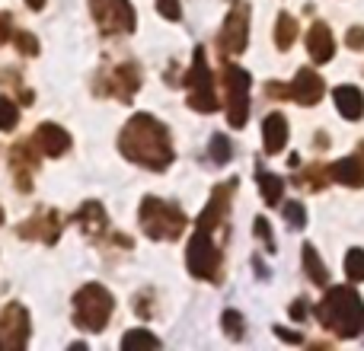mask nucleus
I'll use <instances>...</instances> for the list:
<instances>
[{"mask_svg":"<svg viewBox=\"0 0 364 351\" xmlns=\"http://www.w3.org/2000/svg\"><path fill=\"white\" fill-rule=\"evenodd\" d=\"M119 147L132 163L147 166V170H157V173H164L166 166L173 163V157H176V153H173L170 131L147 112H138L125 128H122Z\"/></svg>","mask_w":364,"mask_h":351,"instance_id":"f257e3e1","label":"nucleus"},{"mask_svg":"<svg viewBox=\"0 0 364 351\" xmlns=\"http://www.w3.org/2000/svg\"><path fill=\"white\" fill-rule=\"evenodd\" d=\"M316 320L339 339H355L364 329V301L352 288H329L316 303Z\"/></svg>","mask_w":364,"mask_h":351,"instance_id":"f03ea898","label":"nucleus"},{"mask_svg":"<svg viewBox=\"0 0 364 351\" xmlns=\"http://www.w3.org/2000/svg\"><path fill=\"white\" fill-rule=\"evenodd\" d=\"M141 230L151 239H179L186 230V214L170 201L147 195L141 201Z\"/></svg>","mask_w":364,"mask_h":351,"instance_id":"7ed1b4c3","label":"nucleus"},{"mask_svg":"<svg viewBox=\"0 0 364 351\" xmlns=\"http://www.w3.org/2000/svg\"><path fill=\"white\" fill-rule=\"evenodd\" d=\"M115 310V301L102 284H83L74 294V320L87 333H102Z\"/></svg>","mask_w":364,"mask_h":351,"instance_id":"20e7f679","label":"nucleus"},{"mask_svg":"<svg viewBox=\"0 0 364 351\" xmlns=\"http://www.w3.org/2000/svg\"><path fill=\"white\" fill-rule=\"evenodd\" d=\"M250 87H252L250 70L237 68V64H227L224 90H227V122H230V128L246 125V115H250Z\"/></svg>","mask_w":364,"mask_h":351,"instance_id":"39448f33","label":"nucleus"},{"mask_svg":"<svg viewBox=\"0 0 364 351\" xmlns=\"http://www.w3.org/2000/svg\"><path fill=\"white\" fill-rule=\"evenodd\" d=\"M186 265L195 278H205V281H220V249L211 239L208 230H195V237L188 239L186 249Z\"/></svg>","mask_w":364,"mask_h":351,"instance_id":"423d86ee","label":"nucleus"},{"mask_svg":"<svg viewBox=\"0 0 364 351\" xmlns=\"http://www.w3.org/2000/svg\"><path fill=\"white\" fill-rule=\"evenodd\" d=\"M186 83H188V106L195 112H214L218 109V96H214V80H211V70H208L205 48H195Z\"/></svg>","mask_w":364,"mask_h":351,"instance_id":"0eeeda50","label":"nucleus"},{"mask_svg":"<svg viewBox=\"0 0 364 351\" xmlns=\"http://www.w3.org/2000/svg\"><path fill=\"white\" fill-rule=\"evenodd\" d=\"M90 10H93L100 32H106V36L134 32V10L128 0H90Z\"/></svg>","mask_w":364,"mask_h":351,"instance_id":"6e6552de","label":"nucleus"},{"mask_svg":"<svg viewBox=\"0 0 364 351\" xmlns=\"http://www.w3.org/2000/svg\"><path fill=\"white\" fill-rule=\"evenodd\" d=\"M29 342V313L23 303H6L0 313V351H19Z\"/></svg>","mask_w":364,"mask_h":351,"instance_id":"1a4fd4ad","label":"nucleus"},{"mask_svg":"<svg viewBox=\"0 0 364 351\" xmlns=\"http://www.w3.org/2000/svg\"><path fill=\"white\" fill-rule=\"evenodd\" d=\"M246 42H250V10H246V4H237L227 13L218 45L224 55H243Z\"/></svg>","mask_w":364,"mask_h":351,"instance_id":"9d476101","label":"nucleus"},{"mask_svg":"<svg viewBox=\"0 0 364 351\" xmlns=\"http://www.w3.org/2000/svg\"><path fill=\"white\" fill-rule=\"evenodd\" d=\"M230 192H233V182H227V185H218L211 192V198H208V205H205V211L198 214V230H218L220 224H224V217H227V207H230Z\"/></svg>","mask_w":364,"mask_h":351,"instance_id":"9b49d317","label":"nucleus"},{"mask_svg":"<svg viewBox=\"0 0 364 351\" xmlns=\"http://www.w3.org/2000/svg\"><path fill=\"white\" fill-rule=\"evenodd\" d=\"M323 93H326V83H323V77L316 70L310 68L297 70L294 83H291V99H297L301 106H316L323 99Z\"/></svg>","mask_w":364,"mask_h":351,"instance_id":"f8f14e48","label":"nucleus"},{"mask_svg":"<svg viewBox=\"0 0 364 351\" xmlns=\"http://www.w3.org/2000/svg\"><path fill=\"white\" fill-rule=\"evenodd\" d=\"M36 147H38V153H45V157H64V153L70 151V134L64 131L61 125L45 122V125H38V131H36Z\"/></svg>","mask_w":364,"mask_h":351,"instance_id":"ddd939ff","label":"nucleus"},{"mask_svg":"<svg viewBox=\"0 0 364 351\" xmlns=\"http://www.w3.org/2000/svg\"><path fill=\"white\" fill-rule=\"evenodd\" d=\"M58 233H61V224H58V214L55 211H42V214H36L32 220H26V224L19 227V237L42 239V243H55Z\"/></svg>","mask_w":364,"mask_h":351,"instance_id":"4468645a","label":"nucleus"},{"mask_svg":"<svg viewBox=\"0 0 364 351\" xmlns=\"http://www.w3.org/2000/svg\"><path fill=\"white\" fill-rule=\"evenodd\" d=\"M307 55L314 58L316 64L333 61L336 38H333V32H329L326 23H314V26H310V32H307Z\"/></svg>","mask_w":364,"mask_h":351,"instance_id":"2eb2a0df","label":"nucleus"},{"mask_svg":"<svg viewBox=\"0 0 364 351\" xmlns=\"http://www.w3.org/2000/svg\"><path fill=\"white\" fill-rule=\"evenodd\" d=\"M262 141H265V153H282V147L288 144V119H284V115H278V112L265 115Z\"/></svg>","mask_w":364,"mask_h":351,"instance_id":"dca6fc26","label":"nucleus"},{"mask_svg":"<svg viewBox=\"0 0 364 351\" xmlns=\"http://www.w3.org/2000/svg\"><path fill=\"white\" fill-rule=\"evenodd\" d=\"M329 179H336L339 185H348V188H364V163L358 157L339 160V163L329 166Z\"/></svg>","mask_w":364,"mask_h":351,"instance_id":"f3484780","label":"nucleus"},{"mask_svg":"<svg viewBox=\"0 0 364 351\" xmlns=\"http://www.w3.org/2000/svg\"><path fill=\"white\" fill-rule=\"evenodd\" d=\"M336 109L342 112V119L358 122L364 115V96L358 87H339L336 90Z\"/></svg>","mask_w":364,"mask_h":351,"instance_id":"a211bd4d","label":"nucleus"},{"mask_svg":"<svg viewBox=\"0 0 364 351\" xmlns=\"http://www.w3.org/2000/svg\"><path fill=\"white\" fill-rule=\"evenodd\" d=\"M304 271H307V278L314 284H329L326 265H323V259L316 256V246H310V243H304Z\"/></svg>","mask_w":364,"mask_h":351,"instance_id":"6ab92c4d","label":"nucleus"},{"mask_svg":"<svg viewBox=\"0 0 364 351\" xmlns=\"http://www.w3.org/2000/svg\"><path fill=\"white\" fill-rule=\"evenodd\" d=\"M77 220L83 224V230H87V233H102V230H106V211H102L100 201H87V205H83V211L77 214Z\"/></svg>","mask_w":364,"mask_h":351,"instance_id":"aec40b11","label":"nucleus"},{"mask_svg":"<svg viewBox=\"0 0 364 351\" xmlns=\"http://www.w3.org/2000/svg\"><path fill=\"white\" fill-rule=\"evenodd\" d=\"M141 87V74L134 64H128V68H119V74H115V96L119 99H132V93Z\"/></svg>","mask_w":364,"mask_h":351,"instance_id":"412c9836","label":"nucleus"},{"mask_svg":"<svg viewBox=\"0 0 364 351\" xmlns=\"http://www.w3.org/2000/svg\"><path fill=\"white\" fill-rule=\"evenodd\" d=\"M297 38V19L291 13H278V23H275V45L282 51H288Z\"/></svg>","mask_w":364,"mask_h":351,"instance_id":"4be33fe9","label":"nucleus"},{"mask_svg":"<svg viewBox=\"0 0 364 351\" xmlns=\"http://www.w3.org/2000/svg\"><path fill=\"white\" fill-rule=\"evenodd\" d=\"M259 188H262L265 205H278V201H282V195H284V179H278V176L259 170Z\"/></svg>","mask_w":364,"mask_h":351,"instance_id":"5701e85b","label":"nucleus"},{"mask_svg":"<svg viewBox=\"0 0 364 351\" xmlns=\"http://www.w3.org/2000/svg\"><path fill=\"white\" fill-rule=\"evenodd\" d=\"M10 160H13V170H16L19 176H23V170L26 173H32L36 170V153H32V144H13V153H10Z\"/></svg>","mask_w":364,"mask_h":351,"instance_id":"b1692460","label":"nucleus"},{"mask_svg":"<svg viewBox=\"0 0 364 351\" xmlns=\"http://www.w3.org/2000/svg\"><path fill=\"white\" fill-rule=\"evenodd\" d=\"M122 348H160V339L147 329H132V333L122 335Z\"/></svg>","mask_w":364,"mask_h":351,"instance_id":"393cba45","label":"nucleus"},{"mask_svg":"<svg viewBox=\"0 0 364 351\" xmlns=\"http://www.w3.org/2000/svg\"><path fill=\"white\" fill-rule=\"evenodd\" d=\"M346 275L352 278V281H364V249H348Z\"/></svg>","mask_w":364,"mask_h":351,"instance_id":"a878e982","label":"nucleus"},{"mask_svg":"<svg viewBox=\"0 0 364 351\" xmlns=\"http://www.w3.org/2000/svg\"><path fill=\"white\" fill-rule=\"evenodd\" d=\"M16 122H19L16 106H13L10 99H4V96H0V131H13V128H16Z\"/></svg>","mask_w":364,"mask_h":351,"instance_id":"bb28decb","label":"nucleus"},{"mask_svg":"<svg viewBox=\"0 0 364 351\" xmlns=\"http://www.w3.org/2000/svg\"><path fill=\"white\" fill-rule=\"evenodd\" d=\"M284 220H288L294 230H301V227H307V211H304L301 201H288L284 205Z\"/></svg>","mask_w":364,"mask_h":351,"instance_id":"cd10ccee","label":"nucleus"},{"mask_svg":"<svg viewBox=\"0 0 364 351\" xmlns=\"http://www.w3.org/2000/svg\"><path fill=\"white\" fill-rule=\"evenodd\" d=\"M230 157H233L230 141H227L224 134H214V138H211V160H214V163H227Z\"/></svg>","mask_w":364,"mask_h":351,"instance_id":"c85d7f7f","label":"nucleus"},{"mask_svg":"<svg viewBox=\"0 0 364 351\" xmlns=\"http://www.w3.org/2000/svg\"><path fill=\"white\" fill-rule=\"evenodd\" d=\"M13 42H16V51L26 58H36L38 55V38L32 36V32H16L13 36Z\"/></svg>","mask_w":364,"mask_h":351,"instance_id":"c756f323","label":"nucleus"},{"mask_svg":"<svg viewBox=\"0 0 364 351\" xmlns=\"http://www.w3.org/2000/svg\"><path fill=\"white\" fill-rule=\"evenodd\" d=\"M220 323H224V333L230 335V339H243V316H240L237 310H227V313L220 316Z\"/></svg>","mask_w":364,"mask_h":351,"instance_id":"7c9ffc66","label":"nucleus"},{"mask_svg":"<svg viewBox=\"0 0 364 351\" xmlns=\"http://www.w3.org/2000/svg\"><path fill=\"white\" fill-rule=\"evenodd\" d=\"M326 173H329V170H323V166H310V170L301 176V182H304L307 188H323V185H326V179H329Z\"/></svg>","mask_w":364,"mask_h":351,"instance_id":"2f4dec72","label":"nucleus"},{"mask_svg":"<svg viewBox=\"0 0 364 351\" xmlns=\"http://www.w3.org/2000/svg\"><path fill=\"white\" fill-rule=\"evenodd\" d=\"M157 10H160V16L164 19H176L182 16V6H179V0H157Z\"/></svg>","mask_w":364,"mask_h":351,"instance_id":"473e14b6","label":"nucleus"},{"mask_svg":"<svg viewBox=\"0 0 364 351\" xmlns=\"http://www.w3.org/2000/svg\"><path fill=\"white\" fill-rule=\"evenodd\" d=\"M265 93L272 99H291V87H284V83H265Z\"/></svg>","mask_w":364,"mask_h":351,"instance_id":"72a5a7b5","label":"nucleus"},{"mask_svg":"<svg viewBox=\"0 0 364 351\" xmlns=\"http://www.w3.org/2000/svg\"><path fill=\"white\" fill-rule=\"evenodd\" d=\"M346 42H348V48H355V51H361V48H364V29H361V26H355V29H348Z\"/></svg>","mask_w":364,"mask_h":351,"instance_id":"f704fd0d","label":"nucleus"},{"mask_svg":"<svg viewBox=\"0 0 364 351\" xmlns=\"http://www.w3.org/2000/svg\"><path fill=\"white\" fill-rule=\"evenodd\" d=\"M256 233H259V239H265V246H269V249H275V243H272V230H269V220H265V217H256Z\"/></svg>","mask_w":364,"mask_h":351,"instance_id":"c9c22d12","label":"nucleus"},{"mask_svg":"<svg viewBox=\"0 0 364 351\" xmlns=\"http://www.w3.org/2000/svg\"><path fill=\"white\" fill-rule=\"evenodd\" d=\"M275 335H278V339H284V342H294V345H301V342H304L301 333H288V329H282V326L275 329Z\"/></svg>","mask_w":364,"mask_h":351,"instance_id":"e433bc0d","label":"nucleus"},{"mask_svg":"<svg viewBox=\"0 0 364 351\" xmlns=\"http://www.w3.org/2000/svg\"><path fill=\"white\" fill-rule=\"evenodd\" d=\"M10 29H13V19H10V16H0V45L6 42V36H10Z\"/></svg>","mask_w":364,"mask_h":351,"instance_id":"4c0bfd02","label":"nucleus"},{"mask_svg":"<svg viewBox=\"0 0 364 351\" xmlns=\"http://www.w3.org/2000/svg\"><path fill=\"white\" fill-rule=\"evenodd\" d=\"M291 316H294V320H304V316H307V303L297 301L294 307H291Z\"/></svg>","mask_w":364,"mask_h":351,"instance_id":"58836bf2","label":"nucleus"},{"mask_svg":"<svg viewBox=\"0 0 364 351\" xmlns=\"http://www.w3.org/2000/svg\"><path fill=\"white\" fill-rule=\"evenodd\" d=\"M26 4H29L32 10H42V6H45V0H26Z\"/></svg>","mask_w":364,"mask_h":351,"instance_id":"ea45409f","label":"nucleus"},{"mask_svg":"<svg viewBox=\"0 0 364 351\" xmlns=\"http://www.w3.org/2000/svg\"><path fill=\"white\" fill-rule=\"evenodd\" d=\"M0 220H4V207H0Z\"/></svg>","mask_w":364,"mask_h":351,"instance_id":"a19ab883","label":"nucleus"},{"mask_svg":"<svg viewBox=\"0 0 364 351\" xmlns=\"http://www.w3.org/2000/svg\"><path fill=\"white\" fill-rule=\"evenodd\" d=\"M361 151H364V141H361Z\"/></svg>","mask_w":364,"mask_h":351,"instance_id":"79ce46f5","label":"nucleus"}]
</instances>
